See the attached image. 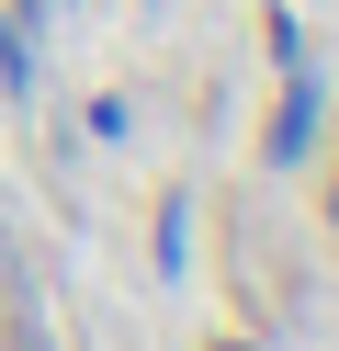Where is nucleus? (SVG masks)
<instances>
[]
</instances>
